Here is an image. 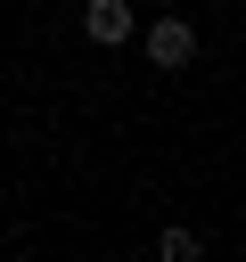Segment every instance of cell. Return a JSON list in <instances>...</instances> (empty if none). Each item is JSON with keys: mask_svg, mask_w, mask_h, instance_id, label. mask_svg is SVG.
Instances as JSON below:
<instances>
[{"mask_svg": "<svg viewBox=\"0 0 246 262\" xmlns=\"http://www.w3.org/2000/svg\"><path fill=\"white\" fill-rule=\"evenodd\" d=\"M139 49H148L156 74H180V66H197V25H189V16H156Z\"/></svg>", "mask_w": 246, "mask_h": 262, "instance_id": "cell-1", "label": "cell"}, {"mask_svg": "<svg viewBox=\"0 0 246 262\" xmlns=\"http://www.w3.org/2000/svg\"><path fill=\"white\" fill-rule=\"evenodd\" d=\"M156 262H205V237H197L189 221H172V229L156 237Z\"/></svg>", "mask_w": 246, "mask_h": 262, "instance_id": "cell-3", "label": "cell"}, {"mask_svg": "<svg viewBox=\"0 0 246 262\" xmlns=\"http://www.w3.org/2000/svg\"><path fill=\"white\" fill-rule=\"evenodd\" d=\"M82 33H90L98 49H123V41H131V0H90V8H82Z\"/></svg>", "mask_w": 246, "mask_h": 262, "instance_id": "cell-2", "label": "cell"}]
</instances>
